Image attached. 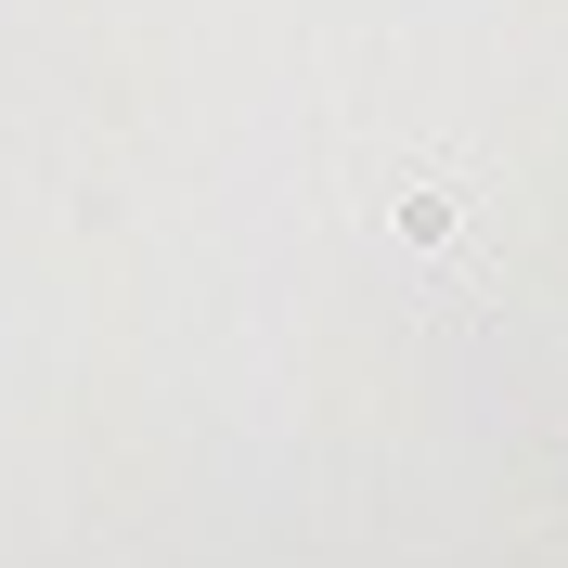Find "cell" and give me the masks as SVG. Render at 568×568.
Wrapping results in <instances>:
<instances>
[{
    "label": "cell",
    "mask_w": 568,
    "mask_h": 568,
    "mask_svg": "<svg viewBox=\"0 0 568 568\" xmlns=\"http://www.w3.org/2000/svg\"><path fill=\"white\" fill-rule=\"evenodd\" d=\"M388 233H400V258H453V311H478V233H491V194H465L453 169H426L414 194L388 207Z\"/></svg>",
    "instance_id": "6da1fadb"
}]
</instances>
